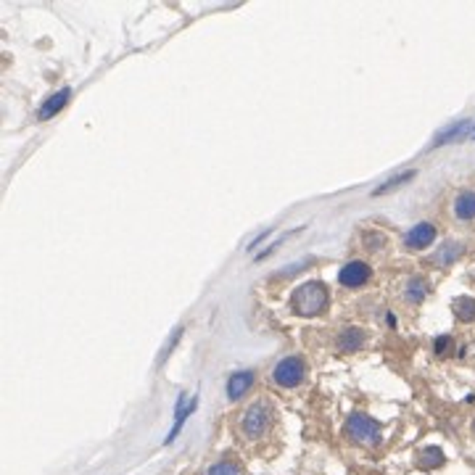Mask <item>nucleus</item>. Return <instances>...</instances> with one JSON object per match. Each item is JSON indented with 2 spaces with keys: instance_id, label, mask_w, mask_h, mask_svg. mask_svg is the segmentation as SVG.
Instances as JSON below:
<instances>
[{
  "instance_id": "obj_22",
  "label": "nucleus",
  "mask_w": 475,
  "mask_h": 475,
  "mask_svg": "<svg viewBox=\"0 0 475 475\" xmlns=\"http://www.w3.org/2000/svg\"><path fill=\"white\" fill-rule=\"evenodd\" d=\"M473 433H475V420H473Z\"/></svg>"
},
{
  "instance_id": "obj_2",
  "label": "nucleus",
  "mask_w": 475,
  "mask_h": 475,
  "mask_svg": "<svg viewBox=\"0 0 475 475\" xmlns=\"http://www.w3.org/2000/svg\"><path fill=\"white\" fill-rule=\"evenodd\" d=\"M346 436L354 444L362 446H378L381 444V425L378 420H372L370 414L364 412H352L346 420Z\"/></svg>"
},
{
  "instance_id": "obj_3",
  "label": "nucleus",
  "mask_w": 475,
  "mask_h": 475,
  "mask_svg": "<svg viewBox=\"0 0 475 475\" xmlns=\"http://www.w3.org/2000/svg\"><path fill=\"white\" fill-rule=\"evenodd\" d=\"M269 425H272V409L267 407V402H254L240 417V431L251 441H257L267 433Z\"/></svg>"
},
{
  "instance_id": "obj_11",
  "label": "nucleus",
  "mask_w": 475,
  "mask_h": 475,
  "mask_svg": "<svg viewBox=\"0 0 475 475\" xmlns=\"http://www.w3.org/2000/svg\"><path fill=\"white\" fill-rule=\"evenodd\" d=\"M455 217L462 219V222L475 219V190H462L455 198Z\"/></svg>"
},
{
  "instance_id": "obj_17",
  "label": "nucleus",
  "mask_w": 475,
  "mask_h": 475,
  "mask_svg": "<svg viewBox=\"0 0 475 475\" xmlns=\"http://www.w3.org/2000/svg\"><path fill=\"white\" fill-rule=\"evenodd\" d=\"M412 177H414V172H402V175L391 177L388 183H383L381 187H375V196H383V193H388V190H393V187H399L402 183H409Z\"/></svg>"
},
{
  "instance_id": "obj_15",
  "label": "nucleus",
  "mask_w": 475,
  "mask_h": 475,
  "mask_svg": "<svg viewBox=\"0 0 475 475\" xmlns=\"http://www.w3.org/2000/svg\"><path fill=\"white\" fill-rule=\"evenodd\" d=\"M444 462H446V457L438 446H425L423 452H420V467H425V470H436V467H441Z\"/></svg>"
},
{
  "instance_id": "obj_7",
  "label": "nucleus",
  "mask_w": 475,
  "mask_h": 475,
  "mask_svg": "<svg viewBox=\"0 0 475 475\" xmlns=\"http://www.w3.org/2000/svg\"><path fill=\"white\" fill-rule=\"evenodd\" d=\"M257 381V375L251 370H243V372H235L233 378L228 381V399L238 402V399H243L248 391H251V385Z\"/></svg>"
},
{
  "instance_id": "obj_1",
  "label": "nucleus",
  "mask_w": 475,
  "mask_h": 475,
  "mask_svg": "<svg viewBox=\"0 0 475 475\" xmlns=\"http://www.w3.org/2000/svg\"><path fill=\"white\" fill-rule=\"evenodd\" d=\"M325 309H328V288L322 283L311 280L293 290V311H299L301 317H314Z\"/></svg>"
},
{
  "instance_id": "obj_16",
  "label": "nucleus",
  "mask_w": 475,
  "mask_h": 475,
  "mask_svg": "<svg viewBox=\"0 0 475 475\" xmlns=\"http://www.w3.org/2000/svg\"><path fill=\"white\" fill-rule=\"evenodd\" d=\"M404 296L412 301V304H420V301L428 296V283L423 278H409L407 285H404Z\"/></svg>"
},
{
  "instance_id": "obj_12",
  "label": "nucleus",
  "mask_w": 475,
  "mask_h": 475,
  "mask_svg": "<svg viewBox=\"0 0 475 475\" xmlns=\"http://www.w3.org/2000/svg\"><path fill=\"white\" fill-rule=\"evenodd\" d=\"M473 130H475V122H457V124H452L449 130H444V132L436 135L433 148H436V145L452 143V140H457V137H465V135H470Z\"/></svg>"
},
{
  "instance_id": "obj_5",
  "label": "nucleus",
  "mask_w": 475,
  "mask_h": 475,
  "mask_svg": "<svg viewBox=\"0 0 475 475\" xmlns=\"http://www.w3.org/2000/svg\"><path fill=\"white\" fill-rule=\"evenodd\" d=\"M370 278H372V269L367 267L364 261H349V264L341 267V272H338V280H341V285H346V288H359V285H364Z\"/></svg>"
},
{
  "instance_id": "obj_4",
  "label": "nucleus",
  "mask_w": 475,
  "mask_h": 475,
  "mask_svg": "<svg viewBox=\"0 0 475 475\" xmlns=\"http://www.w3.org/2000/svg\"><path fill=\"white\" fill-rule=\"evenodd\" d=\"M307 375V367H304V359L301 357H285L283 362H278V367L272 370V381L283 385V388H293L299 385Z\"/></svg>"
},
{
  "instance_id": "obj_19",
  "label": "nucleus",
  "mask_w": 475,
  "mask_h": 475,
  "mask_svg": "<svg viewBox=\"0 0 475 475\" xmlns=\"http://www.w3.org/2000/svg\"><path fill=\"white\" fill-rule=\"evenodd\" d=\"M180 335H183V328H177L175 335L169 338V343H166V349H164V352H161V357H159V364H164V359H166V357H169V352L175 349V343H177V338H180Z\"/></svg>"
},
{
  "instance_id": "obj_13",
  "label": "nucleus",
  "mask_w": 475,
  "mask_h": 475,
  "mask_svg": "<svg viewBox=\"0 0 475 475\" xmlns=\"http://www.w3.org/2000/svg\"><path fill=\"white\" fill-rule=\"evenodd\" d=\"M462 251H465L462 243H457V240H446L444 246L433 254V261L436 264H441V267H446V264H452V261H457V259L462 257Z\"/></svg>"
},
{
  "instance_id": "obj_21",
  "label": "nucleus",
  "mask_w": 475,
  "mask_h": 475,
  "mask_svg": "<svg viewBox=\"0 0 475 475\" xmlns=\"http://www.w3.org/2000/svg\"><path fill=\"white\" fill-rule=\"evenodd\" d=\"M449 341H452L449 335H441V338H436V352L441 354L444 349H449Z\"/></svg>"
},
{
  "instance_id": "obj_18",
  "label": "nucleus",
  "mask_w": 475,
  "mask_h": 475,
  "mask_svg": "<svg viewBox=\"0 0 475 475\" xmlns=\"http://www.w3.org/2000/svg\"><path fill=\"white\" fill-rule=\"evenodd\" d=\"M206 475H240V467L235 462H230V459H222V462H214L209 467Z\"/></svg>"
},
{
  "instance_id": "obj_20",
  "label": "nucleus",
  "mask_w": 475,
  "mask_h": 475,
  "mask_svg": "<svg viewBox=\"0 0 475 475\" xmlns=\"http://www.w3.org/2000/svg\"><path fill=\"white\" fill-rule=\"evenodd\" d=\"M314 261V259H307V261H301V264H290L288 269H283V272H278L280 278H285V275H290V272H301V269H307Z\"/></svg>"
},
{
  "instance_id": "obj_6",
  "label": "nucleus",
  "mask_w": 475,
  "mask_h": 475,
  "mask_svg": "<svg viewBox=\"0 0 475 475\" xmlns=\"http://www.w3.org/2000/svg\"><path fill=\"white\" fill-rule=\"evenodd\" d=\"M433 240H436V228L431 222H417V225L409 228V233L404 235V243H407V248H412V251H423V248H428Z\"/></svg>"
},
{
  "instance_id": "obj_9",
  "label": "nucleus",
  "mask_w": 475,
  "mask_h": 475,
  "mask_svg": "<svg viewBox=\"0 0 475 475\" xmlns=\"http://www.w3.org/2000/svg\"><path fill=\"white\" fill-rule=\"evenodd\" d=\"M69 98H72V90H69V87H63V90H58V93H53L51 98L40 106L37 116H40V119H51V116H56L61 109H66Z\"/></svg>"
},
{
  "instance_id": "obj_14",
  "label": "nucleus",
  "mask_w": 475,
  "mask_h": 475,
  "mask_svg": "<svg viewBox=\"0 0 475 475\" xmlns=\"http://www.w3.org/2000/svg\"><path fill=\"white\" fill-rule=\"evenodd\" d=\"M452 311H455V317L459 322H473L475 320V299H470V296H459V299H455V304H452Z\"/></svg>"
},
{
  "instance_id": "obj_8",
  "label": "nucleus",
  "mask_w": 475,
  "mask_h": 475,
  "mask_svg": "<svg viewBox=\"0 0 475 475\" xmlns=\"http://www.w3.org/2000/svg\"><path fill=\"white\" fill-rule=\"evenodd\" d=\"M198 404V396H193V399H187L185 393H180V404H177V417H175V425H172V431H169V436H166V444H172L177 438V433H180V428L185 425L187 414L196 409Z\"/></svg>"
},
{
  "instance_id": "obj_10",
  "label": "nucleus",
  "mask_w": 475,
  "mask_h": 475,
  "mask_svg": "<svg viewBox=\"0 0 475 475\" xmlns=\"http://www.w3.org/2000/svg\"><path fill=\"white\" fill-rule=\"evenodd\" d=\"M364 341H367V333L362 331V328H346V331H341V335H338V349L346 354H354L364 346Z\"/></svg>"
}]
</instances>
